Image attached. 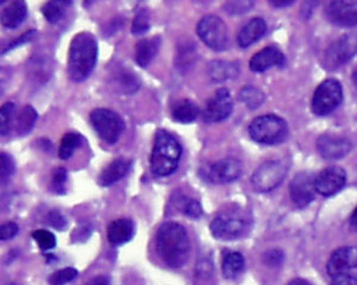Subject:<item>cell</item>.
<instances>
[{
    "label": "cell",
    "mask_w": 357,
    "mask_h": 285,
    "mask_svg": "<svg viewBox=\"0 0 357 285\" xmlns=\"http://www.w3.org/2000/svg\"><path fill=\"white\" fill-rule=\"evenodd\" d=\"M197 33L208 48L217 51L227 49L230 44L227 24L215 15H208L200 19L197 26Z\"/></svg>",
    "instance_id": "8992f818"
},
{
    "label": "cell",
    "mask_w": 357,
    "mask_h": 285,
    "mask_svg": "<svg viewBox=\"0 0 357 285\" xmlns=\"http://www.w3.org/2000/svg\"><path fill=\"white\" fill-rule=\"evenodd\" d=\"M48 221L49 224L52 225L53 227L56 228V229H65L66 226H67L65 218L57 211L49 213Z\"/></svg>",
    "instance_id": "b9f144b4"
},
{
    "label": "cell",
    "mask_w": 357,
    "mask_h": 285,
    "mask_svg": "<svg viewBox=\"0 0 357 285\" xmlns=\"http://www.w3.org/2000/svg\"><path fill=\"white\" fill-rule=\"evenodd\" d=\"M70 4L68 1L61 0H52L43 5L42 13L49 23H57L65 15L66 6Z\"/></svg>",
    "instance_id": "83f0119b"
},
{
    "label": "cell",
    "mask_w": 357,
    "mask_h": 285,
    "mask_svg": "<svg viewBox=\"0 0 357 285\" xmlns=\"http://www.w3.org/2000/svg\"><path fill=\"white\" fill-rule=\"evenodd\" d=\"M243 171V165L238 159L224 158L215 163L208 164L204 169V177L211 184H230L240 179Z\"/></svg>",
    "instance_id": "8fae6325"
},
{
    "label": "cell",
    "mask_w": 357,
    "mask_h": 285,
    "mask_svg": "<svg viewBox=\"0 0 357 285\" xmlns=\"http://www.w3.org/2000/svg\"><path fill=\"white\" fill-rule=\"evenodd\" d=\"M26 13H28V8L24 1L16 0V1L10 3L5 8L3 16H1L3 26L6 28H16L25 21Z\"/></svg>",
    "instance_id": "603a6c76"
},
{
    "label": "cell",
    "mask_w": 357,
    "mask_h": 285,
    "mask_svg": "<svg viewBox=\"0 0 357 285\" xmlns=\"http://www.w3.org/2000/svg\"><path fill=\"white\" fill-rule=\"evenodd\" d=\"M212 270H213V266H212L210 259H202L198 266H197V273H198L199 277L205 278L211 276Z\"/></svg>",
    "instance_id": "7bdbcfd3"
},
{
    "label": "cell",
    "mask_w": 357,
    "mask_h": 285,
    "mask_svg": "<svg viewBox=\"0 0 357 285\" xmlns=\"http://www.w3.org/2000/svg\"><path fill=\"white\" fill-rule=\"evenodd\" d=\"M350 226L357 231V207L355 211H354L353 214L350 216Z\"/></svg>",
    "instance_id": "c3c4849f"
},
{
    "label": "cell",
    "mask_w": 357,
    "mask_h": 285,
    "mask_svg": "<svg viewBox=\"0 0 357 285\" xmlns=\"http://www.w3.org/2000/svg\"><path fill=\"white\" fill-rule=\"evenodd\" d=\"M77 276V271L73 268H66L54 272L48 282L50 285H65L69 282L74 281Z\"/></svg>",
    "instance_id": "d590c367"
},
{
    "label": "cell",
    "mask_w": 357,
    "mask_h": 285,
    "mask_svg": "<svg viewBox=\"0 0 357 285\" xmlns=\"http://www.w3.org/2000/svg\"><path fill=\"white\" fill-rule=\"evenodd\" d=\"M252 226V216L240 207L224 209L210 225L212 236L220 241H234L243 236Z\"/></svg>",
    "instance_id": "277c9868"
},
{
    "label": "cell",
    "mask_w": 357,
    "mask_h": 285,
    "mask_svg": "<svg viewBox=\"0 0 357 285\" xmlns=\"http://www.w3.org/2000/svg\"><path fill=\"white\" fill-rule=\"evenodd\" d=\"M82 145V137L75 132H68L63 136L60 149H59V157L61 159H68L73 156L74 151Z\"/></svg>",
    "instance_id": "f1b7e54d"
},
{
    "label": "cell",
    "mask_w": 357,
    "mask_h": 285,
    "mask_svg": "<svg viewBox=\"0 0 357 285\" xmlns=\"http://www.w3.org/2000/svg\"><path fill=\"white\" fill-rule=\"evenodd\" d=\"M271 4L276 8H282V6H287V5L292 4V1H271Z\"/></svg>",
    "instance_id": "f907efd6"
},
{
    "label": "cell",
    "mask_w": 357,
    "mask_h": 285,
    "mask_svg": "<svg viewBox=\"0 0 357 285\" xmlns=\"http://www.w3.org/2000/svg\"><path fill=\"white\" fill-rule=\"evenodd\" d=\"M241 101L249 108H257L264 102V93L252 86H247L240 92Z\"/></svg>",
    "instance_id": "1f68e13d"
},
{
    "label": "cell",
    "mask_w": 357,
    "mask_h": 285,
    "mask_svg": "<svg viewBox=\"0 0 357 285\" xmlns=\"http://www.w3.org/2000/svg\"><path fill=\"white\" fill-rule=\"evenodd\" d=\"M354 82H355V85L357 86V70H355V73H354Z\"/></svg>",
    "instance_id": "816d5d0a"
},
{
    "label": "cell",
    "mask_w": 357,
    "mask_h": 285,
    "mask_svg": "<svg viewBox=\"0 0 357 285\" xmlns=\"http://www.w3.org/2000/svg\"><path fill=\"white\" fill-rule=\"evenodd\" d=\"M85 285H110V279L106 276H97L89 279Z\"/></svg>",
    "instance_id": "7dc6e473"
},
{
    "label": "cell",
    "mask_w": 357,
    "mask_h": 285,
    "mask_svg": "<svg viewBox=\"0 0 357 285\" xmlns=\"http://www.w3.org/2000/svg\"><path fill=\"white\" fill-rule=\"evenodd\" d=\"M347 182L345 171L340 167L326 168L316 176L317 193L323 196L335 195L342 190Z\"/></svg>",
    "instance_id": "2e32d148"
},
{
    "label": "cell",
    "mask_w": 357,
    "mask_h": 285,
    "mask_svg": "<svg viewBox=\"0 0 357 285\" xmlns=\"http://www.w3.org/2000/svg\"><path fill=\"white\" fill-rule=\"evenodd\" d=\"M244 256L238 252L227 253L223 261V275L229 279H234V278L238 277L241 273L243 272Z\"/></svg>",
    "instance_id": "484cf974"
},
{
    "label": "cell",
    "mask_w": 357,
    "mask_h": 285,
    "mask_svg": "<svg viewBox=\"0 0 357 285\" xmlns=\"http://www.w3.org/2000/svg\"><path fill=\"white\" fill-rule=\"evenodd\" d=\"M161 40L160 37H151V38H143L136 44L135 50V57L136 62L139 67L146 68L151 65V62L154 60L158 49H160Z\"/></svg>",
    "instance_id": "7402d4cb"
},
{
    "label": "cell",
    "mask_w": 357,
    "mask_h": 285,
    "mask_svg": "<svg viewBox=\"0 0 357 285\" xmlns=\"http://www.w3.org/2000/svg\"><path fill=\"white\" fill-rule=\"evenodd\" d=\"M89 118L98 136L111 145L117 142L124 130V122L114 111L97 108L92 111Z\"/></svg>",
    "instance_id": "52a82bcc"
},
{
    "label": "cell",
    "mask_w": 357,
    "mask_h": 285,
    "mask_svg": "<svg viewBox=\"0 0 357 285\" xmlns=\"http://www.w3.org/2000/svg\"><path fill=\"white\" fill-rule=\"evenodd\" d=\"M357 54V33H345L330 45L325 55L328 68H337L350 61Z\"/></svg>",
    "instance_id": "30bf717a"
},
{
    "label": "cell",
    "mask_w": 357,
    "mask_h": 285,
    "mask_svg": "<svg viewBox=\"0 0 357 285\" xmlns=\"http://www.w3.org/2000/svg\"><path fill=\"white\" fill-rule=\"evenodd\" d=\"M234 102L227 88L217 90L207 101L204 110V120L207 122H223L231 114Z\"/></svg>",
    "instance_id": "4fadbf2b"
},
{
    "label": "cell",
    "mask_w": 357,
    "mask_h": 285,
    "mask_svg": "<svg viewBox=\"0 0 357 285\" xmlns=\"http://www.w3.org/2000/svg\"><path fill=\"white\" fill-rule=\"evenodd\" d=\"M36 119L37 112L33 110V107H23L17 117V132L20 135H26L33 129Z\"/></svg>",
    "instance_id": "4316f807"
},
{
    "label": "cell",
    "mask_w": 357,
    "mask_h": 285,
    "mask_svg": "<svg viewBox=\"0 0 357 285\" xmlns=\"http://www.w3.org/2000/svg\"><path fill=\"white\" fill-rule=\"evenodd\" d=\"M149 28H151V19H149L148 10L143 8H137V11L135 13L131 31L135 35H141V33H146Z\"/></svg>",
    "instance_id": "d6a6232c"
},
{
    "label": "cell",
    "mask_w": 357,
    "mask_h": 285,
    "mask_svg": "<svg viewBox=\"0 0 357 285\" xmlns=\"http://www.w3.org/2000/svg\"><path fill=\"white\" fill-rule=\"evenodd\" d=\"M135 234V225L131 219L122 218L112 221L107 227V241L114 246H121L132 239Z\"/></svg>",
    "instance_id": "d6986e66"
},
{
    "label": "cell",
    "mask_w": 357,
    "mask_h": 285,
    "mask_svg": "<svg viewBox=\"0 0 357 285\" xmlns=\"http://www.w3.org/2000/svg\"><path fill=\"white\" fill-rule=\"evenodd\" d=\"M326 16L331 23L338 26H356L357 3L347 0L331 1L326 6Z\"/></svg>",
    "instance_id": "9a60e30c"
},
{
    "label": "cell",
    "mask_w": 357,
    "mask_h": 285,
    "mask_svg": "<svg viewBox=\"0 0 357 285\" xmlns=\"http://www.w3.org/2000/svg\"><path fill=\"white\" fill-rule=\"evenodd\" d=\"M317 147L324 158L338 159L349 154L351 144L349 139L342 136L323 135L318 139Z\"/></svg>",
    "instance_id": "e0dca14e"
},
{
    "label": "cell",
    "mask_w": 357,
    "mask_h": 285,
    "mask_svg": "<svg viewBox=\"0 0 357 285\" xmlns=\"http://www.w3.org/2000/svg\"><path fill=\"white\" fill-rule=\"evenodd\" d=\"M331 285H357V279L350 273L340 275L336 277H333Z\"/></svg>",
    "instance_id": "ee69618b"
},
{
    "label": "cell",
    "mask_w": 357,
    "mask_h": 285,
    "mask_svg": "<svg viewBox=\"0 0 357 285\" xmlns=\"http://www.w3.org/2000/svg\"><path fill=\"white\" fill-rule=\"evenodd\" d=\"M316 176L311 172H301L294 176L289 184V195L296 207L309 206L316 195Z\"/></svg>",
    "instance_id": "7c38bea8"
},
{
    "label": "cell",
    "mask_w": 357,
    "mask_h": 285,
    "mask_svg": "<svg viewBox=\"0 0 357 285\" xmlns=\"http://www.w3.org/2000/svg\"><path fill=\"white\" fill-rule=\"evenodd\" d=\"M33 241H36L40 249L48 251L56 246V238L53 233L45 229H37L33 233Z\"/></svg>",
    "instance_id": "836d02e7"
},
{
    "label": "cell",
    "mask_w": 357,
    "mask_h": 285,
    "mask_svg": "<svg viewBox=\"0 0 357 285\" xmlns=\"http://www.w3.org/2000/svg\"><path fill=\"white\" fill-rule=\"evenodd\" d=\"M98 43L89 33H77L70 42L68 53L69 78L82 82L89 78L97 63Z\"/></svg>",
    "instance_id": "7a4b0ae2"
},
{
    "label": "cell",
    "mask_w": 357,
    "mask_h": 285,
    "mask_svg": "<svg viewBox=\"0 0 357 285\" xmlns=\"http://www.w3.org/2000/svg\"><path fill=\"white\" fill-rule=\"evenodd\" d=\"M197 61V49L195 45H183L178 49V55L175 57V65L180 70L191 68V65Z\"/></svg>",
    "instance_id": "4dcf8cb0"
},
{
    "label": "cell",
    "mask_w": 357,
    "mask_h": 285,
    "mask_svg": "<svg viewBox=\"0 0 357 285\" xmlns=\"http://www.w3.org/2000/svg\"><path fill=\"white\" fill-rule=\"evenodd\" d=\"M181 154L180 142L167 131L158 130L151 151V171L156 176L172 175L178 169Z\"/></svg>",
    "instance_id": "3957f363"
},
{
    "label": "cell",
    "mask_w": 357,
    "mask_h": 285,
    "mask_svg": "<svg viewBox=\"0 0 357 285\" xmlns=\"http://www.w3.org/2000/svg\"><path fill=\"white\" fill-rule=\"evenodd\" d=\"M180 211L185 214V215L197 219L203 214V207L199 204V201H197L192 197H183L181 204H180Z\"/></svg>",
    "instance_id": "e575fe53"
},
{
    "label": "cell",
    "mask_w": 357,
    "mask_h": 285,
    "mask_svg": "<svg viewBox=\"0 0 357 285\" xmlns=\"http://www.w3.org/2000/svg\"><path fill=\"white\" fill-rule=\"evenodd\" d=\"M156 249L165 264L173 269L181 268L191 249L185 227L173 221L161 225L156 234Z\"/></svg>",
    "instance_id": "6da1fadb"
},
{
    "label": "cell",
    "mask_w": 357,
    "mask_h": 285,
    "mask_svg": "<svg viewBox=\"0 0 357 285\" xmlns=\"http://www.w3.org/2000/svg\"><path fill=\"white\" fill-rule=\"evenodd\" d=\"M287 132L289 127L286 122L274 114H267L254 119L249 127L250 137L255 142L264 145H274L284 142L287 137Z\"/></svg>",
    "instance_id": "5b68a950"
},
{
    "label": "cell",
    "mask_w": 357,
    "mask_h": 285,
    "mask_svg": "<svg viewBox=\"0 0 357 285\" xmlns=\"http://www.w3.org/2000/svg\"><path fill=\"white\" fill-rule=\"evenodd\" d=\"M13 108H15V106H13V102H6L1 107V111H0V131H1V136H6L8 133Z\"/></svg>",
    "instance_id": "74e56055"
},
{
    "label": "cell",
    "mask_w": 357,
    "mask_h": 285,
    "mask_svg": "<svg viewBox=\"0 0 357 285\" xmlns=\"http://www.w3.org/2000/svg\"><path fill=\"white\" fill-rule=\"evenodd\" d=\"M254 6L252 1H227L224 4V10L230 15H241V13H248L250 8Z\"/></svg>",
    "instance_id": "f35d334b"
},
{
    "label": "cell",
    "mask_w": 357,
    "mask_h": 285,
    "mask_svg": "<svg viewBox=\"0 0 357 285\" xmlns=\"http://www.w3.org/2000/svg\"><path fill=\"white\" fill-rule=\"evenodd\" d=\"M284 56L282 51L276 47H267L255 54L250 60V70L256 73H264L275 65H282Z\"/></svg>",
    "instance_id": "ac0fdd59"
},
{
    "label": "cell",
    "mask_w": 357,
    "mask_h": 285,
    "mask_svg": "<svg viewBox=\"0 0 357 285\" xmlns=\"http://www.w3.org/2000/svg\"><path fill=\"white\" fill-rule=\"evenodd\" d=\"M343 90L340 82L333 79L325 80L313 94L312 111L317 115H328L341 105Z\"/></svg>",
    "instance_id": "ba28073f"
},
{
    "label": "cell",
    "mask_w": 357,
    "mask_h": 285,
    "mask_svg": "<svg viewBox=\"0 0 357 285\" xmlns=\"http://www.w3.org/2000/svg\"><path fill=\"white\" fill-rule=\"evenodd\" d=\"M208 74L213 81H227L237 76L238 65L234 62L213 61L208 68Z\"/></svg>",
    "instance_id": "d4e9b609"
},
{
    "label": "cell",
    "mask_w": 357,
    "mask_h": 285,
    "mask_svg": "<svg viewBox=\"0 0 357 285\" xmlns=\"http://www.w3.org/2000/svg\"><path fill=\"white\" fill-rule=\"evenodd\" d=\"M199 115V108L191 100H180L176 102L173 110H172V117L175 122H181V124H190L195 122V119Z\"/></svg>",
    "instance_id": "cb8c5ba5"
},
{
    "label": "cell",
    "mask_w": 357,
    "mask_h": 285,
    "mask_svg": "<svg viewBox=\"0 0 357 285\" xmlns=\"http://www.w3.org/2000/svg\"><path fill=\"white\" fill-rule=\"evenodd\" d=\"M18 226L15 222H6L0 228V239L1 241H10L17 236Z\"/></svg>",
    "instance_id": "60d3db41"
},
{
    "label": "cell",
    "mask_w": 357,
    "mask_h": 285,
    "mask_svg": "<svg viewBox=\"0 0 357 285\" xmlns=\"http://www.w3.org/2000/svg\"><path fill=\"white\" fill-rule=\"evenodd\" d=\"M114 83L117 86L118 90L126 94L135 93L139 88V81L136 75L131 74L130 72H119V74L114 76Z\"/></svg>",
    "instance_id": "f546056e"
},
{
    "label": "cell",
    "mask_w": 357,
    "mask_h": 285,
    "mask_svg": "<svg viewBox=\"0 0 357 285\" xmlns=\"http://www.w3.org/2000/svg\"><path fill=\"white\" fill-rule=\"evenodd\" d=\"M276 251L274 250V251H269V252L266 253V256H264V261H266V263H267L268 265H276L278 263H276L275 261H279L280 263L281 256L280 253L276 256L275 254Z\"/></svg>",
    "instance_id": "bcb514c9"
},
{
    "label": "cell",
    "mask_w": 357,
    "mask_h": 285,
    "mask_svg": "<svg viewBox=\"0 0 357 285\" xmlns=\"http://www.w3.org/2000/svg\"><path fill=\"white\" fill-rule=\"evenodd\" d=\"M287 174V167L281 161H269L257 168L252 176V187L256 192L268 193L280 186Z\"/></svg>",
    "instance_id": "9c48e42d"
},
{
    "label": "cell",
    "mask_w": 357,
    "mask_h": 285,
    "mask_svg": "<svg viewBox=\"0 0 357 285\" xmlns=\"http://www.w3.org/2000/svg\"><path fill=\"white\" fill-rule=\"evenodd\" d=\"M35 31L31 30V31H28V33H25L24 35H22L21 37H18L16 41H13L11 44H8V49L5 50V51H8V50L13 49V48H16L18 45L23 44V43H26V42L31 41V38L35 36Z\"/></svg>",
    "instance_id": "f6af8a7d"
},
{
    "label": "cell",
    "mask_w": 357,
    "mask_h": 285,
    "mask_svg": "<svg viewBox=\"0 0 357 285\" xmlns=\"http://www.w3.org/2000/svg\"><path fill=\"white\" fill-rule=\"evenodd\" d=\"M267 31V24L262 18H252L243 25L237 35V42L241 48H247L259 41Z\"/></svg>",
    "instance_id": "ffe728a7"
},
{
    "label": "cell",
    "mask_w": 357,
    "mask_h": 285,
    "mask_svg": "<svg viewBox=\"0 0 357 285\" xmlns=\"http://www.w3.org/2000/svg\"><path fill=\"white\" fill-rule=\"evenodd\" d=\"M289 285H311L309 282L301 279V278H296L293 281L289 282Z\"/></svg>",
    "instance_id": "681fc988"
},
{
    "label": "cell",
    "mask_w": 357,
    "mask_h": 285,
    "mask_svg": "<svg viewBox=\"0 0 357 285\" xmlns=\"http://www.w3.org/2000/svg\"><path fill=\"white\" fill-rule=\"evenodd\" d=\"M15 170H16V165H15V161H13V157L6 154V152H1L0 154V175H1V181L6 182L15 174Z\"/></svg>",
    "instance_id": "8d00e7d4"
},
{
    "label": "cell",
    "mask_w": 357,
    "mask_h": 285,
    "mask_svg": "<svg viewBox=\"0 0 357 285\" xmlns=\"http://www.w3.org/2000/svg\"><path fill=\"white\" fill-rule=\"evenodd\" d=\"M131 161L126 158H117L106 165L99 176V184L102 187H109L122 179L129 172Z\"/></svg>",
    "instance_id": "44dd1931"
},
{
    "label": "cell",
    "mask_w": 357,
    "mask_h": 285,
    "mask_svg": "<svg viewBox=\"0 0 357 285\" xmlns=\"http://www.w3.org/2000/svg\"><path fill=\"white\" fill-rule=\"evenodd\" d=\"M357 268V247L355 246H343L337 249L330 256L326 270L331 277L349 273Z\"/></svg>",
    "instance_id": "5bb4252c"
},
{
    "label": "cell",
    "mask_w": 357,
    "mask_h": 285,
    "mask_svg": "<svg viewBox=\"0 0 357 285\" xmlns=\"http://www.w3.org/2000/svg\"><path fill=\"white\" fill-rule=\"evenodd\" d=\"M67 182V171L65 168H57L53 175V189L57 194L65 193Z\"/></svg>",
    "instance_id": "ab89813d"
}]
</instances>
